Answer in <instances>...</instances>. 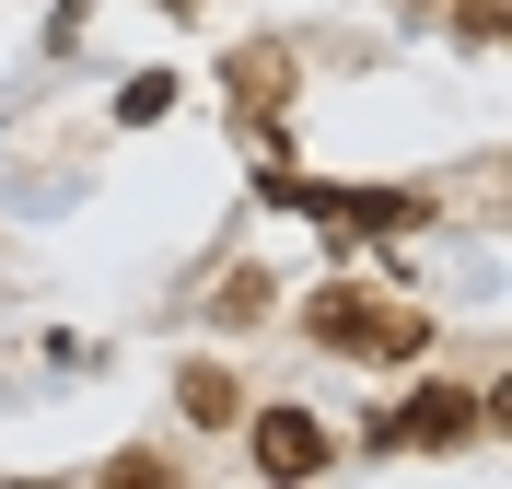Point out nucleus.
<instances>
[{
    "label": "nucleus",
    "mask_w": 512,
    "mask_h": 489,
    "mask_svg": "<svg viewBox=\"0 0 512 489\" xmlns=\"http://www.w3.org/2000/svg\"><path fill=\"white\" fill-rule=\"evenodd\" d=\"M303 338H315V350H361V361H419V350H431V326H419V315L350 292V280H326V292L303 303Z\"/></svg>",
    "instance_id": "obj_1"
},
{
    "label": "nucleus",
    "mask_w": 512,
    "mask_h": 489,
    "mask_svg": "<svg viewBox=\"0 0 512 489\" xmlns=\"http://www.w3.org/2000/svg\"><path fill=\"white\" fill-rule=\"evenodd\" d=\"M478 420H489L478 396H454V385H419L408 408H396V420L373 431V443H384V455H443V443H466Z\"/></svg>",
    "instance_id": "obj_2"
},
{
    "label": "nucleus",
    "mask_w": 512,
    "mask_h": 489,
    "mask_svg": "<svg viewBox=\"0 0 512 489\" xmlns=\"http://www.w3.org/2000/svg\"><path fill=\"white\" fill-rule=\"evenodd\" d=\"M326 455H338V443H326V420H303V408H268V420H256V466H268V478H326Z\"/></svg>",
    "instance_id": "obj_3"
},
{
    "label": "nucleus",
    "mask_w": 512,
    "mask_h": 489,
    "mask_svg": "<svg viewBox=\"0 0 512 489\" xmlns=\"http://www.w3.org/2000/svg\"><path fill=\"white\" fill-rule=\"evenodd\" d=\"M175 408H187L198 431H233V420H245V396H233V373H222V361H198L187 385H175Z\"/></svg>",
    "instance_id": "obj_4"
},
{
    "label": "nucleus",
    "mask_w": 512,
    "mask_h": 489,
    "mask_svg": "<svg viewBox=\"0 0 512 489\" xmlns=\"http://www.w3.org/2000/svg\"><path fill=\"white\" fill-rule=\"evenodd\" d=\"M163 12H198V0H163Z\"/></svg>",
    "instance_id": "obj_5"
}]
</instances>
